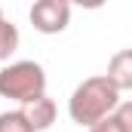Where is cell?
I'll return each instance as SVG.
<instances>
[{
    "label": "cell",
    "mask_w": 132,
    "mask_h": 132,
    "mask_svg": "<svg viewBox=\"0 0 132 132\" xmlns=\"http://www.w3.org/2000/svg\"><path fill=\"white\" fill-rule=\"evenodd\" d=\"M19 49V28L6 19H0V62H9V55Z\"/></svg>",
    "instance_id": "7"
},
{
    "label": "cell",
    "mask_w": 132,
    "mask_h": 132,
    "mask_svg": "<svg viewBox=\"0 0 132 132\" xmlns=\"http://www.w3.org/2000/svg\"><path fill=\"white\" fill-rule=\"evenodd\" d=\"M120 92L132 89V49H120L111 62H108V74H104Z\"/></svg>",
    "instance_id": "5"
},
{
    "label": "cell",
    "mask_w": 132,
    "mask_h": 132,
    "mask_svg": "<svg viewBox=\"0 0 132 132\" xmlns=\"http://www.w3.org/2000/svg\"><path fill=\"white\" fill-rule=\"evenodd\" d=\"M28 19L40 34H62L71 25V6L65 0H34Z\"/></svg>",
    "instance_id": "3"
},
{
    "label": "cell",
    "mask_w": 132,
    "mask_h": 132,
    "mask_svg": "<svg viewBox=\"0 0 132 132\" xmlns=\"http://www.w3.org/2000/svg\"><path fill=\"white\" fill-rule=\"evenodd\" d=\"M0 19H3V9H0Z\"/></svg>",
    "instance_id": "10"
},
{
    "label": "cell",
    "mask_w": 132,
    "mask_h": 132,
    "mask_svg": "<svg viewBox=\"0 0 132 132\" xmlns=\"http://www.w3.org/2000/svg\"><path fill=\"white\" fill-rule=\"evenodd\" d=\"M89 132H132V104L129 101H120L114 114L101 117L98 123H92Z\"/></svg>",
    "instance_id": "6"
},
{
    "label": "cell",
    "mask_w": 132,
    "mask_h": 132,
    "mask_svg": "<svg viewBox=\"0 0 132 132\" xmlns=\"http://www.w3.org/2000/svg\"><path fill=\"white\" fill-rule=\"evenodd\" d=\"M68 6H83V9H101L108 0H65Z\"/></svg>",
    "instance_id": "9"
},
{
    "label": "cell",
    "mask_w": 132,
    "mask_h": 132,
    "mask_svg": "<svg viewBox=\"0 0 132 132\" xmlns=\"http://www.w3.org/2000/svg\"><path fill=\"white\" fill-rule=\"evenodd\" d=\"M0 132H34V129L22 117V111H3L0 114Z\"/></svg>",
    "instance_id": "8"
},
{
    "label": "cell",
    "mask_w": 132,
    "mask_h": 132,
    "mask_svg": "<svg viewBox=\"0 0 132 132\" xmlns=\"http://www.w3.org/2000/svg\"><path fill=\"white\" fill-rule=\"evenodd\" d=\"M46 92V71L31 59L12 62V65L0 68V98H12L19 104L37 98Z\"/></svg>",
    "instance_id": "2"
},
{
    "label": "cell",
    "mask_w": 132,
    "mask_h": 132,
    "mask_svg": "<svg viewBox=\"0 0 132 132\" xmlns=\"http://www.w3.org/2000/svg\"><path fill=\"white\" fill-rule=\"evenodd\" d=\"M19 111H22V117L28 120V126L34 132H43V129H49L55 123V101L46 98V92L37 95V98H31V101H25Z\"/></svg>",
    "instance_id": "4"
},
{
    "label": "cell",
    "mask_w": 132,
    "mask_h": 132,
    "mask_svg": "<svg viewBox=\"0 0 132 132\" xmlns=\"http://www.w3.org/2000/svg\"><path fill=\"white\" fill-rule=\"evenodd\" d=\"M120 89L104 77H86L74 92H71V98H68V114H71V120L77 123V126H92V123H98L101 117H108V114H114L117 111V104H120Z\"/></svg>",
    "instance_id": "1"
}]
</instances>
